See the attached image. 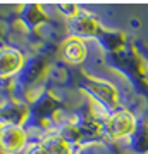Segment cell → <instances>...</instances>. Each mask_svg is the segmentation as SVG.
Instances as JSON below:
<instances>
[{"label": "cell", "instance_id": "6da1fadb", "mask_svg": "<svg viewBox=\"0 0 148 154\" xmlns=\"http://www.w3.org/2000/svg\"><path fill=\"white\" fill-rule=\"evenodd\" d=\"M133 119L127 116L126 112H120V114H115L110 121H109V130L117 135V137H122L133 130Z\"/></svg>", "mask_w": 148, "mask_h": 154}, {"label": "cell", "instance_id": "7a4b0ae2", "mask_svg": "<svg viewBox=\"0 0 148 154\" xmlns=\"http://www.w3.org/2000/svg\"><path fill=\"white\" fill-rule=\"evenodd\" d=\"M65 56L69 57L71 61H74V63L83 61V57L86 56L85 45L79 42V40H69L67 45H65Z\"/></svg>", "mask_w": 148, "mask_h": 154}]
</instances>
